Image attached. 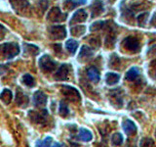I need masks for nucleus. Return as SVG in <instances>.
<instances>
[{
  "instance_id": "22",
  "label": "nucleus",
  "mask_w": 156,
  "mask_h": 147,
  "mask_svg": "<svg viewBox=\"0 0 156 147\" xmlns=\"http://www.w3.org/2000/svg\"><path fill=\"white\" fill-rule=\"evenodd\" d=\"M66 48L69 51L71 54H74L78 48V42L74 39H68L66 42Z\"/></svg>"
},
{
  "instance_id": "29",
  "label": "nucleus",
  "mask_w": 156,
  "mask_h": 147,
  "mask_svg": "<svg viewBox=\"0 0 156 147\" xmlns=\"http://www.w3.org/2000/svg\"><path fill=\"white\" fill-rule=\"evenodd\" d=\"M154 143L153 140L149 138V137H144L140 141V147H153Z\"/></svg>"
},
{
  "instance_id": "9",
  "label": "nucleus",
  "mask_w": 156,
  "mask_h": 147,
  "mask_svg": "<svg viewBox=\"0 0 156 147\" xmlns=\"http://www.w3.org/2000/svg\"><path fill=\"white\" fill-rule=\"evenodd\" d=\"M33 104L35 106H44L46 105V103L48 101L47 95L41 90H37L35 93L33 94V98H32Z\"/></svg>"
},
{
  "instance_id": "24",
  "label": "nucleus",
  "mask_w": 156,
  "mask_h": 147,
  "mask_svg": "<svg viewBox=\"0 0 156 147\" xmlns=\"http://www.w3.org/2000/svg\"><path fill=\"white\" fill-rule=\"evenodd\" d=\"M23 82L28 87H33L34 85H35V80H34V77L31 75H29V74H26V75H23Z\"/></svg>"
},
{
  "instance_id": "34",
  "label": "nucleus",
  "mask_w": 156,
  "mask_h": 147,
  "mask_svg": "<svg viewBox=\"0 0 156 147\" xmlns=\"http://www.w3.org/2000/svg\"><path fill=\"white\" fill-rule=\"evenodd\" d=\"M52 147H62V145H61L60 143H58V142H57V143L53 144V146H52Z\"/></svg>"
},
{
  "instance_id": "23",
  "label": "nucleus",
  "mask_w": 156,
  "mask_h": 147,
  "mask_svg": "<svg viewBox=\"0 0 156 147\" xmlns=\"http://www.w3.org/2000/svg\"><path fill=\"white\" fill-rule=\"evenodd\" d=\"M85 32H86L85 26H74V27H72L70 29V32L74 36H82V34H84Z\"/></svg>"
},
{
  "instance_id": "1",
  "label": "nucleus",
  "mask_w": 156,
  "mask_h": 147,
  "mask_svg": "<svg viewBox=\"0 0 156 147\" xmlns=\"http://www.w3.org/2000/svg\"><path fill=\"white\" fill-rule=\"evenodd\" d=\"M20 46L16 42H6L0 44V57L3 59H13L19 55Z\"/></svg>"
},
{
  "instance_id": "3",
  "label": "nucleus",
  "mask_w": 156,
  "mask_h": 147,
  "mask_svg": "<svg viewBox=\"0 0 156 147\" xmlns=\"http://www.w3.org/2000/svg\"><path fill=\"white\" fill-rule=\"evenodd\" d=\"M49 36L52 39L60 40L66 36V31L63 26H53L49 28Z\"/></svg>"
},
{
  "instance_id": "30",
  "label": "nucleus",
  "mask_w": 156,
  "mask_h": 147,
  "mask_svg": "<svg viewBox=\"0 0 156 147\" xmlns=\"http://www.w3.org/2000/svg\"><path fill=\"white\" fill-rule=\"evenodd\" d=\"M148 13H143L141 15H140V16L138 17V23L140 27H144L146 21H147V18H148Z\"/></svg>"
},
{
  "instance_id": "31",
  "label": "nucleus",
  "mask_w": 156,
  "mask_h": 147,
  "mask_svg": "<svg viewBox=\"0 0 156 147\" xmlns=\"http://www.w3.org/2000/svg\"><path fill=\"white\" fill-rule=\"evenodd\" d=\"M105 26V22L102 21H98L94 24H92V26L90 28V31L91 32H95V31H99V29H101L102 27Z\"/></svg>"
},
{
  "instance_id": "35",
  "label": "nucleus",
  "mask_w": 156,
  "mask_h": 147,
  "mask_svg": "<svg viewBox=\"0 0 156 147\" xmlns=\"http://www.w3.org/2000/svg\"><path fill=\"white\" fill-rule=\"evenodd\" d=\"M151 65H152V66H156V60H155V61H153L152 63H151Z\"/></svg>"
},
{
  "instance_id": "8",
  "label": "nucleus",
  "mask_w": 156,
  "mask_h": 147,
  "mask_svg": "<svg viewBox=\"0 0 156 147\" xmlns=\"http://www.w3.org/2000/svg\"><path fill=\"white\" fill-rule=\"evenodd\" d=\"M70 72V66L67 64H63L60 68L58 69V71L55 75V80L57 81H65L68 77Z\"/></svg>"
},
{
  "instance_id": "21",
  "label": "nucleus",
  "mask_w": 156,
  "mask_h": 147,
  "mask_svg": "<svg viewBox=\"0 0 156 147\" xmlns=\"http://www.w3.org/2000/svg\"><path fill=\"white\" fill-rule=\"evenodd\" d=\"M23 47H24V52H28L29 55L35 56L39 53V48L33 44H29V43H23Z\"/></svg>"
},
{
  "instance_id": "6",
  "label": "nucleus",
  "mask_w": 156,
  "mask_h": 147,
  "mask_svg": "<svg viewBox=\"0 0 156 147\" xmlns=\"http://www.w3.org/2000/svg\"><path fill=\"white\" fill-rule=\"evenodd\" d=\"M123 45H124V47L127 49V50H129L131 52L139 51V49H140L139 40L136 38L132 37V36H129V37H127V38L124 39Z\"/></svg>"
},
{
  "instance_id": "12",
  "label": "nucleus",
  "mask_w": 156,
  "mask_h": 147,
  "mask_svg": "<svg viewBox=\"0 0 156 147\" xmlns=\"http://www.w3.org/2000/svg\"><path fill=\"white\" fill-rule=\"evenodd\" d=\"M122 127H123L124 131L128 135L134 134L136 131V126L131 120H125L123 123H122Z\"/></svg>"
},
{
  "instance_id": "28",
  "label": "nucleus",
  "mask_w": 156,
  "mask_h": 147,
  "mask_svg": "<svg viewBox=\"0 0 156 147\" xmlns=\"http://www.w3.org/2000/svg\"><path fill=\"white\" fill-rule=\"evenodd\" d=\"M111 141L114 145H121L123 143V136L119 132H116L111 137Z\"/></svg>"
},
{
  "instance_id": "20",
  "label": "nucleus",
  "mask_w": 156,
  "mask_h": 147,
  "mask_svg": "<svg viewBox=\"0 0 156 147\" xmlns=\"http://www.w3.org/2000/svg\"><path fill=\"white\" fill-rule=\"evenodd\" d=\"M86 0H66L63 2V8H66V10H71L73 8H75L77 5L79 4H85Z\"/></svg>"
},
{
  "instance_id": "27",
  "label": "nucleus",
  "mask_w": 156,
  "mask_h": 147,
  "mask_svg": "<svg viewBox=\"0 0 156 147\" xmlns=\"http://www.w3.org/2000/svg\"><path fill=\"white\" fill-rule=\"evenodd\" d=\"M58 113L62 117H66L69 114V109H68L67 105L63 101H61L60 103V109H58Z\"/></svg>"
},
{
  "instance_id": "7",
  "label": "nucleus",
  "mask_w": 156,
  "mask_h": 147,
  "mask_svg": "<svg viewBox=\"0 0 156 147\" xmlns=\"http://www.w3.org/2000/svg\"><path fill=\"white\" fill-rule=\"evenodd\" d=\"M46 110H43L42 112H34V111H29L28 117L32 122L36 123V124H41V123L46 121V118L48 116Z\"/></svg>"
},
{
  "instance_id": "4",
  "label": "nucleus",
  "mask_w": 156,
  "mask_h": 147,
  "mask_svg": "<svg viewBox=\"0 0 156 147\" xmlns=\"http://www.w3.org/2000/svg\"><path fill=\"white\" fill-rule=\"evenodd\" d=\"M62 92L68 98V99L73 100V101H76V100L80 99L79 92H78L77 89H75L74 87L69 86V85H62Z\"/></svg>"
},
{
  "instance_id": "2",
  "label": "nucleus",
  "mask_w": 156,
  "mask_h": 147,
  "mask_svg": "<svg viewBox=\"0 0 156 147\" xmlns=\"http://www.w3.org/2000/svg\"><path fill=\"white\" fill-rule=\"evenodd\" d=\"M38 64L41 70L46 73H51L57 68V63L49 55H43L39 59Z\"/></svg>"
},
{
  "instance_id": "15",
  "label": "nucleus",
  "mask_w": 156,
  "mask_h": 147,
  "mask_svg": "<svg viewBox=\"0 0 156 147\" xmlns=\"http://www.w3.org/2000/svg\"><path fill=\"white\" fill-rule=\"evenodd\" d=\"M91 10H92V16H99V15L104 11V5H102V2L101 0H96V1L93 2L92 6H91Z\"/></svg>"
},
{
  "instance_id": "10",
  "label": "nucleus",
  "mask_w": 156,
  "mask_h": 147,
  "mask_svg": "<svg viewBox=\"0 0 156 147\" xmlns=\"http://www.w3.org/2000/svg\"><path fill=\"white\" fill-rule=\"evenodd\" d=\"M87 18H88V13L85 11L84 9H79V10H77V11L72 15L70 24L85 22Z\"/></svg>"
},
{
  "instance_id": "13",
  "label": "nucleus",
  "mask_w": 156,
  "mask_h": 147,
  "mask_svg": "<svg viewBox=\"0 0 156 147\" xmlns=\"http://www.w3.org/2000/svg\"><path fill=\"white\" fill-rule=\"evenodd\" d=\"M93 50L88 47L87 45H83L80 49V52H79V55H78V58H79V60H88V59H90L92 56H93Z\"/></svg>"
},
{
  "instance_id": "26",
  "label": "nucleus",
  "mask_w": 156,
  "mask_h": 147,
  "mask_svg": "<svg viewBox=\"0 0 156 147\" xmlns=\"http://www.w3.org/2000/svg\"><path fill=\"white\" fill-rule=\"evenodd\" d=\"M10 1H11L14 9H22L27 5V0H10Z\"/></svg>"
},
{
  "instance_id": "18",
  "label": "nucleus",
  "mask_w": 156,
  "mask_h": 147,
  "mask_svg": "<svg viewBox=\"0 0 156 147\" xmlns=\"http://www.w3.org/2000/svg\"><path fill=\"white\" fill-rule=\"evenodd\" d=\"M140 76V70L138 67H132L130 70L126 73L125 78L127 81H133L136 78H138V77Z\"/></svg>"
},
{
  "instance_id": "5",
  "label": "nucleus",
  "mask_w": 156,
  "mask_h": 147,
  "mask_svg": "<svg viewBox=\"0 0 156 147\" xmlns=\"http://www.w3.org/2000/svg\"><path fill=\"white\" fill-rule=\"evenodd\" d=\"M66 17V14L62 13V11L58 7H54L50 10V12L48 14V20L51 22H61L66 20L65 18Z\"/></svg>"
},
{
  "instance_id": "32",
  "label": "nucleus",
  "mask_w": 156,
  "mask_h": 147,
  "mask_svg": "<svg viewBox=\"0 0 156 147\" xmlns=\"http://www.w3.org/2000/svg\"><path fill=\"white\" fill-rule=\"evenodd\" d=\"M6 32H7L6 28H5L3 24H0V40H2V39L4 38L5 33H6Z\"/></svg>"
},
{
  "instance_id": "17",
  "label": "nucleus",
  "mask_w": 156,
  "mask_h": 147,
  "mask_svg": "<svg viewBox=\"0 0 156 147\" xmlns=\"http://www.w3.org/2000/svg\"><path fill=\"white\" fill-rule=\"evenodd\" d=\"M12 98H13V93L10 89H7V88H5V89L2 90V92L0 93V100H1L4 104H10V102L12 101Z\"/></svg>"
},
{
  "instance_id": "25",
  "label": "nucleus",
  "mask_w": 156,
  "mask_h": 147,
  "mask_svg": "<svg viewBox=\"0 0 156 147\" xmlns=\"http://www.w3.org/2000/svg\"><path fill=\"white\" fill-rule=\"evenodd\" d=\"M52 141H53L52 137L51 136H47L46 138L44 140H42V141H40V140L36 141L35 147H50Z\"/></svg>"
},
{
  "instance_id": "11",
  "label": "nucleus",
  "mask_w": 156,
  "mask_h": 147,
  "mask_svg": "<svg viewBox=\"0 0 156 147\" xmlns=\"http://www.w3.org/2000/svg\"><path fill=\"white\" fill-rule=\"evenodd\" d=\"M29 102V99L27 94H24L23 92H22L20 89L17 90V94H16V103L20 107H27Z\"/></svg>"
},
{
  "instance_id": "33",
  "label": "nucleus",
  "mask_w": 156,
  "mask_h": 147,
  "mask_svg": "<svg viewBox=\"0 0 156 147\" xmlns=\"http://www.w3.org/2000/svg\"><path fill=\"white\" fill-rule=\"evenodd\" d=\"M150 24H151V26H153V27L156 28V13L153 15L152 18H151V20H150Z\"/></svg>"
},
{
  "instance_id": "16",
  "label": "nucleus",
  "mask_w": 156,
  "mask_h": 147,
  "mask_svg": "<svg viewBox=\"0 0 156 147\" xmlns=\"http://www.w3.org/2000/svg\"><path fill=\"white\" fill-rule=\"evenodd\" d=\"M78 137L82 141L89 142L93 139V134L90 130L84 129V127H81V129H79V132H78Z\"/></svg>"
},
{
  "instance_id": "19",
  "label": "nucleus",
  "mask_w": 156,
  "mask_h": 147,
  "mask_svg": "<svg viewBox=\"0 0 156 147\" xmlns=\"http://www.w3.org/2000/svg\"><path fill=\"white\" fill-rule=\"evenodd\" d=\"M119 80H120V76L118 75V74L107 73L105 75V81H106L107 85H116V83L119 81Z\"/></svg>"
},
{
  "instance_id": "14",
  "label": "nucleus",
  "mask_w": 156,
  "mask_h": 147,
  "mask_svg": "<svg viewBox=\"0 0 156 147\" xmlns=\"http://www.w3.org/2000/svg\"><path fill=\"white\" fill-rule=\"evenodd\" d=\"M87 74H88V77H89V78H90V80L93 82L97 83V82L100 81L101 75H100L99 70H98L97 68H95V67H90L87 70Z\"/></svg>"
}]
</instances>
